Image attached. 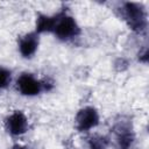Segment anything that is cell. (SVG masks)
Here are the masks:
<instances>
[{"label": "cell", "mask_w": 149, "mask_h": 149, "mask_svg": "<svg viewBox=\"0 0 149 149\" xmlns=\"http://www.w3.org/2000/svg\"><path fill=\"white\" fill-rule=\"evenodd\" d=\"M120 16L128 28L136 34H142L148 27V15L146 7L140 2H122L120 6Z\"/></svg>", "instance_id": "obj_1"}, {"label": "cell", "mask_w": 149, "mask_h": 149, "mask_svg": "<svg viewBox=\"0 0 149 149\" xmlns=\"http://www.w3.org/2000/svg\"><path fill=\"white\" fill-rule=\"evenodd\" d=\"M52 33L58 40L68 42L79 36L80 27L73 16L62 10L57 13V20H56Z\"/></svg>", "instance_id": "obj_2"}, {"label": "cell", "mask_w": 149, "mask_h": 149, "mask_svg": "<svg viewBox=\"0 0 149 149\" xmlns=\"http://www.w3.org/2000/svg\"><path fill=\"white\" fill-rule=\"evenodd\" d=\"M115 143L118 149H130L135 142V133L129 118L121 116L113 126Z\"/></svg>", "instance_id": "obj_3"}, {"label": "cell", "mask_w": 149, "mask_h": 149, "mask_svg": "<svg viewBox=\"0 0 149 149\" xmlns=\"http://www.w3.org/2000/svg\"><path fill=\"white\" fill-rule=\"evenodd\" d=\"M48 83L37 79L33 73L23 72L16 79V88L17 91L26 97H35L40 94L42 91H48Z\"/></svg>", "instance_id": "obj_4"}, {"label": "cell", "mask_w": 149, "mask_h": 149, "mask_svg": "<svg viewBox=\"0 0 149 149\" xmlns=\"http://www.w3.org/2000/svg\"><path fill=\"white\" fill-rule=\"evenodd\" d=\"M99 120L100 118L97 108L92 106H86L78 111V113L76 114L74 123L76 128L79 132H90L99 125Z\"/></svg>", "instance_id": "obj_5"}, {"label": "cell", "mask_w": 149, "mask_h": 149, "mask_svg": "<svg viewBox=\"0 0 149 149\" xmlns=\"http://www.w3.org/2000/svg\"><path fill=\"white\" fill-rule=\"evenodd\" d=\"M6 130L13 136H20L27 133L29 123L26 114L21 111H14L5 120Z\"/></svg>", "instance_id": "obj_6"}, {"label": "cell", "mask_w": 149, "mask_h": 149, "mask_svg": "<svg viewBox=\"0 0 149 149\" xmlns=\"http://www.w3.org/2000/svg\"><path fill=\"white\" fill-rule=\"evenodd\" d=\"M38 44H40L38 34L35 31L28 33L21 36L19 40V52L24 58H31L36 54L38 49Z\"/></svg>", "instance_id": "obj_7"}, {"label": "cell", "mask_w": 149, "mask_h": 149, "mask_svg": "<svg viewBox=\"0 0 149 149\" xmlns=\"http://www.w3.org/2000/svg\"><path fill=\"white\" fill-rule=\"evenodd\" d=\"M56 20H57V14H54V15L38 14L36 17L35 33H37L38 35L43 33H52Z\"/></svg>", "instance_id": "obj_8"}, {"label": "cell", "mask_w": 149, "mask_h": 149, "mask_svg": "<svg viewBox=\"0 0 149 149\" xmlns=\"http://www.w3.org/2000/svg\"><path fill=\"white\" fill-rule=\"evenodd\" d=\"M88 149H107L109 146V137L106 135L94 134L87 139Z\"/></svg>", "instance_id": "obj_9"}, {"label": "cell", "mask_w": 149, "mask_h": 149, "mask_svg": "<svg viewBox=\"0 0 149 149\" xmlns=\"http://www.w3.org/2000/svg\"><path fill=\"white\" fill-rule=\"evenodd\" d=\"M12 81V72L0 65V90L6 88Z\"/></svg>", "instance_id": "obj_10"}, {"label": "cell", "mask_w": 149, "mask_h": 149, "mask_svg": "<svg viewBox=\"0 0 149 149\" xmlns=\"http://www.w3.org/2000/svg\"><path fill=\"white\" fill-rule=\"evenodd\" d=\"M148 59H149V51H148V48L144 47L142 50H140L139 52V61L141 63H144L147 64L148 63Z\"/></svg>", "instance_id": "obj_11"}, {"label": "cell", "mask_w": 149, "mask_h": 149, "mask_svg": "<svg viewBox=\"0 0 149 149\" xmlns=\"http://www.w3.org/2000/svg\"><path fill=\"white\" fill-rule=\"evenodd\" d=\"M127 66H128V63H127V61H126L125 58H119V59L115 62V68H118L119 71L125 70Z\"/></svg>", "instance_id": "obj_12"}, {"label": "cell", "mask_w": 149, "mask_h": 149, "mask_svg": "<svg viewBox=\"0 0 149 149\" xmlns=\"http://www.w3.org/2000/svg\"><path fill=\"white\" fill-rule=\"evenodd\" d=\"M12 149H27V148H24V147H22V146H14Z\"/></svg>", "instance_id": "obj_13"}]
</instances>
